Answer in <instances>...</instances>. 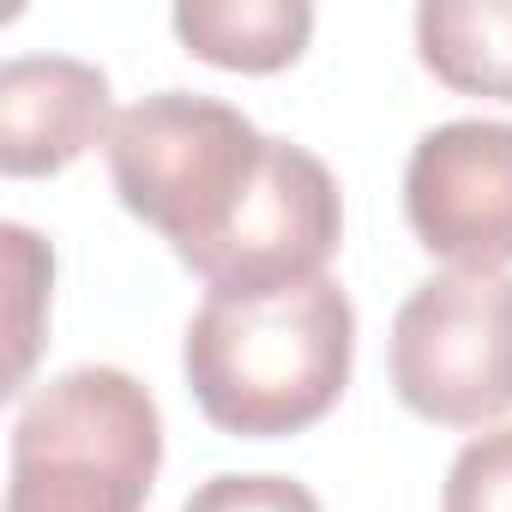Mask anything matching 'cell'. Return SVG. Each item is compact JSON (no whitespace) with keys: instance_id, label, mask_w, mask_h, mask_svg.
Segmentation results:
<instances>
[{"instance_id":"1","label":"cell","mask_w":512,"mask_h":512,"mask_svg":"<svg viewBox=\"0 0 512 512\" xmlns=\"http://www.w3.org/2000/svg\"><path fill=\"white\" fill-rule=\"evenodd\" d=\"M356 308L338 278L272 296H205L187 320L181 368L205 422L235 440H284L314 428L350 386Z\"/></svg>"},{"instance_id":"2","label":"cell","mask_w":512,"mask_h":512,"mask_svg":"<svg viewBox=\"0 0 512 512\" xmlns=\"http://www.w3.org/2000/svg\"><path fill=\"white\" fill-rule=\"evenodd\" d=\"M266 163L272 133H260L235 103L199 91H151L121 109L109 133V181L121 205L175 247L193 278L217 260Z\"/></svg>"},{"instance_id":"3","label":"cell","mask_w":512,"mask_h":512,"mask_svg":"<svg viewBox=\"0 0 512 512\" xmlns=\"http://www.w3.org/2000/svg\"><path fill=\"white\" fill-rule=\"evenodd\" d=\"M163 464V410L127 368H67L13 422L7 512H145Z\"/></svg>"},{"instance_id":"4","label":"cell","mask_w":512,"mask_h":512,"mask_svg":"<svg viewBox=\"0 0 512 512\" xmlns=\"http://www.w3.org/2000/svg\"><path fill=\"white\" fill-rule=\"evenodd\" d=\"M392 392L434 428H488L512 410V278L440 272L392 320Z\"/></svg>"},{"instance_id":"5","label":"cell","mask_w":512,"mask_h":512,"mask_svg":"<svg viewBox=\"0 0 512 512\" xmlns=\"http://www.w3.org/2000/svg\"><path fill=\"white\" fill-rule=\"evenodd\" d=\"M404 217L452 272L512 266V121H440L404 163Z\"/></svg>"},{"instance_id":"6","label":"cell","mask_w":512,"mask_h":512,"mask_svg":"<svg viewBox=\"0 0 512 512\" xmlns=\"http://www.w3.org/2000/svg\"><path fill=\"white\" fill-rule=\"evenodd\" d=\"M109 73L79 55H13L0 67V169L31 181L61 175L115 133Z\"/></svg>"},{"instance_id":"7","label":"cell","mask_w":512,"mask_h":512,"mask_svg":"<svg viewBox=\"0 0 512 512\" xmlns=\"http://www.w3.org/2000/svg\"><path fill=\"white\" fill-rule=\"evenodd\" d=\"M187 55L223 73H278L302 61L314 37L308 0H181L169 13Z\"/></svg>"},{"instance_id":"8","label":"cell","mask_w":512,"mask_h":512,"mask_svg":"<svg viewBox=\"0 0 512 512\" xmlns=\"http://www.w3.org/2000/svg\"><path fill=\"white\" fill-rule=\"evenodd\" d=\"M416 55L440 85L512 103V0H422Z\"/></svg>"},{"instance_id":"9","label":"cell","mask_w":512,"mask_h":512,"mask_svg":"<svg viewBox=\"0 0 512 512\" xmlns=\"http://www.w3.org/2000/svg\"><path fill=\"white\" fill-rule=\"evenodd\" d=\"M0 241H7V272H13V374H7V392H19L25 374H31L37 338H43L37 302H43L49 284H55V253H49L25 223H7V229H0Z\"/></svg>"},{"instance_id":"10","label":"cell","mask_w":512,"mask_h":512,"mask_svg":"<svg viewBox=\"0 0 512 512\" xmlns=\"http://www.w3.org/2000/svg\"><path fill=\"white\" fill-rule=\"evenodd\" d=\"M440 512H512V428H482L458 446Z\"/></svg>"},{"instance_id":"11","label":"cell","mask_w":512,"mask_h":512,"mask_svg":"<svg viewBox=\"0 0 512 512\" xmlns=\"http://www.w3.org/2000/svg\"><path fill=\"white\" fill-rule=\"evenodd\" d=\"M181 512H320L314 488L296 476H272V470H217L205 476Z\"/></svg>"}]
</instances>
